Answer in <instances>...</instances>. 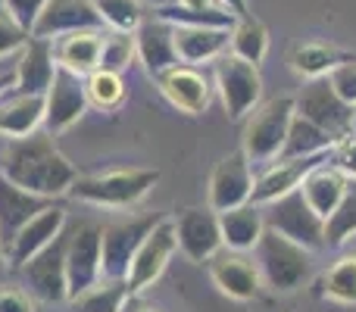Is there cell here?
Segmentation results:
<instances>
[{
	"label": "cell",
	"mask_w": 356,
	"mask_h": 312,
	"mask_svg": "<svg viewBox=\"0 0 356 312\" xmlns=\"http://www.w3.org/2000/svg\"><path fill=\"white\" fill-rule=\"evenodd\" d=\"M0 175L38 197L60 200L72 190L79 172L56 150L54 135L38 129L25 138H10V144L0 154Z\"/></svg>",
	"instance_id": "1"
},
{
	"label": "cell",
	"mask_w": 356,
	"mask_h": 312,
	"mask_svg": "<svg viewBox=\"0 0 356 312\" xmlns=\"http://www.w3.org/2000/svg\"><path fill=\"white\" fill-rule=\"evenodd\" d=\"M253 259L259 265L263 284L278 294H294L313 278V250L266 228L253 247Z\"/></svg>",
	"instance_id": "2"
},
{
	"label": "cell",
	"mask_w": 356,
	"mask_h": 312,
	"mask_svg": "<svg viewBox=\"0 0 356 312\" xmlns=\"http://www.w3.org/2000/svg\"><path fill=\"white\" fill-rule=\"evenodd\" d=\"M160 181L156 169H113L100 175H79L69 194L81 203L106 209H129L141 203Z\"/></svg>",
	"instance_id": "3"
},
{
	"label": "cell",
	"mask_w": 356,
	"mask_h": 312,
	"mask_svg": "<svg viewBox=\"0 0 356 312\" xmlns=\"http://www.w3.org/2000/svg\"><path fill=\"white\" fill-rule=\"evenodd\" d=\"M291 119H294V97H275L250 113L244 125V147L241 150L247 154L253 169L282 156Z\"/></svg>",
	"instance_id": "4"
},
{
	"label": "cell",
	"mask_w": 356,
	"mask_h": 312,
	"mask_svg": "<svg viewBox=\"0 0 356 312\" xmlns=\"http://www.w3.org/2000/svg\"><path fill=\"white\" fill-rule=\"evenodd\" d=\"M266 228L284 234V238L303 244L307 250H325V219L307 203L303 190H291V194L278 197V200L263 206Z\"/></svg>",
	"instance_id": "5"
},
{
	"label": "cell",
	"mask_w": 356,
	"mask_h": 312,
	"mask_svg": "<svg viewBox=\"0 0 356 312\" xmlns=\"http://www.w3.org/2000/svg\"><path fill=\"white\" fill-rule=\"evenodd\" d=\"M216 91L222 97V106H225L228 119H244L257 110L259 97H263V79H259V66L241 60L234 54H222L216 56Z\"/></svg>",
	"instance_id": "6"
},
{
	"label": "cell",
	"mask_w": 356,
	"mask_h": 312,
	"mask_svg": "<svg viewBox=\"0 0 356 312\" xmlns=\"http://www.w3.org/2000/svg\"><path fill=\"white\" fill-rule=\"evenodd\" d=\"M294 110L300 116H307L309 122H316L319 129H325L334 141L347 138L356 125V106L347 104L334 85L328 81V75L322 79H307L303 91L294 97Z\"/></svg>",
	"instance_id": "7"
},
{
	"label": "cell",
	"mask_w": 356,
	"mask_h": 312,
	"mask_svg": "<svg viewBox=\"0 0 356 312\" xmlns=\"http://www.w3.org/2000/svg\"><path fill=\"white\" fill-rule=\"evenodd\" d=\"M66 244L69 231L63 228L44 250H38L29 263L19 269L22 284L35 300L41 303H63L69 300V278H66Z\"/></svg>",
	"instance_id": "8"
},
{
	"label": "cell",
	"mask_w": 356,
	"mask_h": 312,
	"mask_svg": "<svg viewBox=\"0 0 356 312\" xmlns=\"http://www.w3.org/2000/svg\"><path fill=\"white\" fill-rule=\"evenodd\" d=\"M66 278H69V300L104 278V225L79 222L75 228H69Z\"/></svg>",
	"instance_id": "9"
},
{
	"label": "cell",
	"mask_w": 356,
	"mask_h": 312,
	"mask_svg": "<svg viewBox=\"0 0 356 312\" xmlns=\"http://www.w3.org/2000/svg\"><path fill=\"white\" fill-rule=\"evenodd\" d=\"M88 106L91 100L85 91V75H75L60 66L44 94V131H50L54 138L69 131L75 122L85 119Z\"/></svg>",
	"instance_id": "10"
},
{
	"label": "cell",
	"mask_w": 356,
	"mask_h": 312,
	"mask_svg": "<svg viewBox=\"0 0 356 312\" xmlns=\"http://www.w3.org/2000/svg\"><path fill=\"white\" fill-rule=\"evenodd\" d=\"M175 253H178L175 219L163 215V219L147 231V238L141 240V247H138L135 259H131V265H129L125 281H129L131 294H141L144 288H150V284H154L156 278L166 272L169 259H172Z\"/></svg>",
	"instance_id": "11"
},
{
	"label": "cell",
	"mask_w": 356,
	"mask_h": 312,
	"mask_svg": "<svg viewBox=\"0 0 356 312\" xmlns=\"http://www.w3.org/2000/svg\"><path fill=\"white\" fill-rule=\"evenodd\" d=\"M163 219V213H144V215H125L110 225H104V275L106 278H125L129 265L135 259L141 240L147 231Z\"/></svg>",
	"instance_id": "12"
},
{
	"label": "cell",
	"mask_w": 356,
	"mask_h": 312,
	"mask_svg": "<svg viewBox=\"0 0 356 312\" xmlns=\"http://www.w3.org/2000/svg\"><path fill=\"white\" fill-rule=\"evenodd\" d=\"M66 222H69V213H66V206H60V203H47L41 213H35L16 234H13L10 244H6V250H3L6 269L19 272L38 250H44V247L66 228Z\"/></svg>",
	"instance_id": "13"
},
{
	"label": "cell",
	"mask_w": 356,
	"mask_h": 312,
	"mask_svg": "<svg viewBox=\"0 0 356 312\" xmlns=\"http://www.w3.org/2000/svg\"><path fill=\"white\" fill-rule=\"evenodd\" d=\"M209 278L213 284L232 300H253L263 288V275H259L257 259L244 256V250H232V247H222L209 256Z\"/></svg>",
	"instance_id": "14"
},
{
	"label": "cell",
	"mask_w": 356,
	"mask_h": 312,
	"mask_svg": "<svg viewBox=\"0 0 356 312\" xmlns=\"http://www.w3.org/2000/svg\"><path fill=\"white\" fill-rule=\"evenodd\" d=\"M253 181H257V175H253V165L244 150L228 154L225 159H219V165L209 175V206L216 213H225V209L250 203Z\"/></svg>",
	"instance_id": "15"
},
{
	"label": "cell",
	"mask_w": 356,
	"mask_h": 312,
	"mask_svg": "<svg viewBox=\"0 0 356 312\" xmlns=\"http://www.w3.org/2000/svg\"><path fill=\"white\" fill-rule=\"evenodd\" d=\"M154 81L163 97H166L178 113H188V116L207 113L209 100H213V85H209V79L197 66H188V63H175L172 69L160 72Z\"/></svg>",
	"instance_id": "16"
},
{
	"label": "cell",
	"mask_w": 356,
	"mask_h": 312,
	"mask_svg": "<svg viewBox=\"0 0 356 312\" xmlns=\"http://www.w3.org/2000/svg\"><path fill=\"white\" fill-rule=\"evenodd\" d=\"M322 159H328V154H316V156H278L272 163H266V169L257 175L253 181V194H250V203L257 206H266V203L278 200V197L291 194L303 184L307 172L313 165H319Z\"/></svg>",
	"instance_id": "17"
},
{
	"label": "cell",
	"mask_w": 356,
	"mask_h": 312,
	"mask_svg": "<svg viewBox=\"0 0 356 312\" xmlns=\"http://www.w3.org/2000/svg\"><path fill=\"white\" fill-rule=\"evenodd\" d=\"M175 234H178V250L191 259V263H209L216 250H222V228H219V213L209 209H184L175 219Z\"/></svg>",
	"instance_id": "18"
},
{
	"label": "cell",
	"mask_w": 356,
	"mask_h": 312,
	"mask_svg": "<svg viewBox=\"0 0 356 312\" xmlns=\"http://www.w3.org/2000/svg\"><path fill=\"white\" fill-rule=\"evenodd\" d=\"M85 28H104V19H100L94 0H47L31 35L56 41V38L69 35V31H85Z\"/></svg>",
	"instance_id": "19"
},
{
	"label": "cell",
	"mask_w": 356,
	"mask_h": 312,
	"mask_svg": "<svg viewBox=\"0 0 356 312\" xmlns=\"http://www.w3.org/2000/svg\"><path fill=\"white\" fill-rule=\"evenodd\" d=\"M135 47L138 60L144 63L150 79H156L160 72L172 69L178 63L175 54V25L166 19H156L154 13L141 19V25L135 28Z\"/></svg>",
	"instance_id": "20"
},
{
	"label": "cell",
	"mask_w": 356,
	"mask_h": 312,
	"mask_svg": "<svg viewBox=\"0 0 356 312\" xmlns=\"http://www.w3.org/2000/svg\"><path fill=\"white\" fill-rule=\"evenodd\" d=\"M16 88L13 91L19 94H47L50 81L56 75V56H54V41L47 38H35L31 35L25 41V47L19 50V63L16 66Z\"/></svg>",
	"instance_id": "21"
},
{
	"label": "cell",
	"mask_w": 356,
	"mask_h": 312,
	"mask_svg": "<svg viewBox=\"0 0 356 312\" xmlns=\"http://www.w3.org/2000/svg\"><path fill=\"white\" fill-rule=\"evenodd\" d=\"M232 44V28L219 25H175V54L178 63L188 66H203L225 54Z\"/></svg>",
	"instance_id": "22"
},
{
	"label": "cell",
	"mask_w": 356,
	"mask_h": 312,
	"mask_svg": "<svg viewBox=\"0 0 356 312\" xmlns=\"http://www.w3.org/2000/svg\"><path fill=\"white\" fill-rule=\"evenodd\" d=\"M47 203H54V200L31 194V190L13 184L6 175H0V240H3V250L13 240V234H16L35 213H41Z\"/></svg>",
	"instance_id": "23"
},
{
	"label": "cell",
	"mask_w": 356,
	"mask_h": 312,
	"mask_svg": "<svg viewBox=\"0 0 356 312\" xmlns=\"http://www.w3.org/2000/svg\"><path fill=\"white\" fill-rule=\"evenodd\" d=\"M347 181H350V178H347L332 159H322L319 165H313V169L307 172L300 190L309 206H313L322 219H328V215L334 213V206L341 203V197H344Z\"/></svg>",
	"instance_id": "24"
},
{
	"label": "cell",
	"mask_w": 356,
	"mask_h": 312,
	"mask_svg": "<svg viewBox=\"0 0 356 312\" xmlns=\"http://www.w3.org/2000/svg\"><path fill=\"white\" fill-rule=\"evenodd\" d=\"M100 47H104V31L100 28L69 31V35L54 41L56 66L69 69L75 75H88L100 66Z\"/></svg>",
	"instance_id": "25"
},
{
	"label": "cell",
	"mask_w": 356,
	"mask_h": 312,
	"mask_svg": "<svg viewBox=\"0 0 356 312\" xmlns=\"http://www.w3.org/2000/svg\"><path fill=\"white\" fill-rule=\"evenodd\" d=\"M219 228H222V244L232 247V250H253L257 240L266 231V215L263 206L257 203H244V206H234L219 213Z\"/></svg>",
	"instance_id": "26"
},
{
	"label": "cell",
	"mask_w": 356,
	"mask_h": 312,
	"mask_svg": "<svg viewBox=\"0 0 356 312\" xmlns=\"http://www.w3.org/2000/svg\"><path fill=\"white\" fill-rule=\"evenodd\" d=\"M44 129V97L41 94H13L0 104V135L25 138L31 131Z\"/></svg>",
	"instance_id": "27"
},
{
	"label": "cell",
	"mask_w": 356,
	"mask_h": 312,
	"mask_svg": "<svg viewBox=\"0 0 356 312\" xmlns=\"http://www.w3.org/2000/svg\"><path fill=\"white\" fill-rule=\"evenodd\" d=\"M131 300V288L125 278H100L79 297H72V312H125Z\"/></svg>",
	"instance_id": "28"
},
{
	"label": "cell",
	"mask_w": 356,
	"mask_h": 312,
	"mask_svg": "<svg viewBox=\"0 0 356 312\" xmlns=\"http://www.w3.org/2000/svg\"><path fill=\"white\" fill-rule=\"evenodd\" d=\"M334 147V138L325 129H319L316 122H309L307 116L294 110L288 129V141L282 147V156H316V154H328Z\"/></svg>",
	"instance_id": "29"
},
{
	"label": "cell",
	"mask_w": 356,
	"mask_h": 312,
	"mask_svg": "<svg viewBox=\"0 0 356 312\" xmlns=\"http://www.w3.org/2000/svg\"><path fill=\"white\" fill-rule=\"evenodd\" d=\"M232 54L253 63V66H259L266 60V54H269V31H266V25L259 19L244 16L232 25Z\"/></svg>",
	"instance_id": "30"
},
{
	"label": "cell",
	"mask_w": 356,
	"mask_h": 312,
	"mask_svg": "<svg viewBox=\"0 0 356 312\" xmlns=\"http://www.w3.org/2000/svg\"><path fill=\"white\" fill-rule=\"evenodd\" d=\"M347 56L338 54L332 44H322V41H309V44H300V47L291 54V69L303 79H322L328 75L338 63H344Z\"/></svg>",
	"instance_id": "31"
},
{
	"label": "cell",
	"mask_w": 356,
	"mask_h": 312,
	"mask_svg": "<svg viewBox=\"0 0 356 312\" xmlns=\"http://www.w3.org/2000/svg\"><path fill=\"white\" fill-rule=\"evenodd\" d=\"M350 238H356V178L347 181L341 203L325 219V247H344Z\"/></svg>",
	"instance_id": "32"
},
{
	"label": "cell",
	"mask_w": 356,
	"mask_h": 312,
	"mask_svg": "<svg viewBox=\"0 0 356 312\" xmlns=\"http://www.w3.org/2000/svg\"><path fill=\"white\" fill-rule=\"evenodd\" d=\"M85 91L91 106H97V110H119L125 100V81L119 72L94 69V72L85 75Z\"/></svg>",
	"instance_id": "33"
},
{
	"label": "cell",
	"mask_w": 356,
	"mask_h": 312,
	"mask_svg": "<svg viewBox=\"0 0 356 312\" xmlns=\"http://www.w3.org/2000/svg\"><path fill=\"white\" fill-rule=\"evenodd\" d=\"M138 47H135V31H110L104 35V47H100V66L97 69H110V72L122 75L125 69L135 63Z\"/></svg>",
	"instance_id": "34"
},
{
	"label": "cell",
	"mask_w": 356,
	"mask_h": 312,
	"mask_svg": "<svg viewBox=\"0 0 356 312\" xmlns=\"http://www.w3.org/2000/svg\"><path fill=\"white\" fill-rule=\"evenodd\" d=\"M325 297L334 303H356V256H341L325 275Z\"/></svg>",
	"instance_id": "35"
},
{
	"label": "cell",
	"mask_w": 356,
	"mask_h": 312,
	"mask_svg": "<svg viewBox=\"0 0 356 312\" xmlns=\"http://www.w3.org/2000/svg\"><path fill=\"white\" fill-rule=\"evenodd\" d=\"M104 25H110V31H135L144 19V10L138 0H94Z\"/></svg>",
	"instance_id": "36"
},
{
	"label": "cell",
	"mask_w": 356,
	"mask_h": 312,
	"mask_svg": "<svg viewBox=\"0 0 356 312\" xmlns=\"http://www.w3.org/2000/svg\"><path fill=\"white\" fill-rule=\"evenodd\" d=\"M29 38H31V31L22 28V25H19L16 19L3 10V3H0V56L19 54V50L25 47V41H29Z\"/></svg>",
	"instance_id": "37"
},
{
	"label": "cell",
	"mask_w": 356,
	"mask_h": 312,
	"mask_svg": "<svg viewBox=\"0 0 356 312\" xmlns=\"http://www.w3.org/2000/svg\"><path fill=\"white\" fill-rule=\"evenodd\" d=\"M328 81H332L334 91H338L341 97L347 100V104L356 106V60L347 56L344 63H338V66L328 72Z\"/></svg>",
	"instance_id": "38"
},
{
	"label": "cell",
	"mask_w": 356,
	"mask_h": 312,
	"mask_svg": "<svg viewBox=\"0 0 356 312\" xmlns=\"http://www.w3.org/2000/svg\"><path fill=\"white\" fill-rule=\"evenodd\" d=\"M328 159H332L347 178H356V131H350V135L341 138V141H334V147L328 150Z\"/></svg>",
	"instance_id": "39"
},
{
	"label": "cell",
	"mask_w": 356,
	"mask_h": 312,
	"mask_svg": "<svg viewBox=\"0 0 356 312\" xmlns=\"http://www.w3.org/2000/svg\"><path fill=\"white\" fill-rule=\"evenodd\" d=\"M44 6H47V0H3V10L29 31L35 28V22H38Z\"/></svg>",
	"instance_id": "40"
},
{
	"label": "cell",
	"mask_w": 356,
	"mask_h": 312,
	"mask_svg": "<svg viewBox=\"0 0 356 312\" xmlns=\"http://www.w3.org/2000/svg\"><path fill=\"white\" fill-rule=\"evenodd\" d=\"M0 312H35V297L29 290H0Z\"/></svg>",
	"instance_id": "41"
},
{
	"label": "cell",
	"mask_w": 356,
	"mask_h": 312,
	"mask_svg": "<svg viewBox=\"0 0 356 312\" xmlns=\"http://www.w3.org/2000/svg\"><path fill=\"white\" fill-rule=\"evenodd\" d=\"M219 6H225V10L232 13L234 19H244V16H250V13H247V0H219Z\"/></svg>",
	"instance_id": "42"
},
{
	"label": "cell",
	"mask_w": 356,
	"mask_h": 312,
	"mask_svg": "<svg viewBox=\"0 0 356 312\" xmlns=\"http://www.w3.org/2000/svg\"><path fill=\"white\" fill-rule=\"evenodd\" d=\"M10 88H16V69L0 72V97H3V91H10Z\"/></svg>",
	"instance_id": "43"
},
{
	"label": "cell",
	"mask_w": 356,
	"mask_h": 312,
	"mask_svg": "<svg viewBox=\"0 0 356 312\" xmlns=\"http://www.w3.org/2000/svg\"><path fill=\"white\" fill-rule=\"evenodd\" d=\"M181 6H191V10H216L219 0H178Z\"/></svg>",
	"instance_id": "44"
},
{
	"label": "cell",
	"mask_w": 356,
	"mask_h": 312,
	"mask_svg": "<svg viewBox=\"0 0 356 312\" xmlns=\"http://www.w3.org/2000/svg\"><path fill=\"white\" fill-rule=\"evenodd\" d=\"M125 312H156V309H150V306H138V303H129V306H125Z\"/></svg>",
	"instance_id": "45"
},
{
	"label": "cell",
	"mask_w": 356,
	"mask_h": 312,
	"mask_svg": "<svg viewBox=\"0 0 356 312\" xmlns=\"http://www.w3.org/2000/svg\"><path fill=\"white\" fill-rule=\"evenodd\" d=\"M3 272H10V269H6V256H3V240H0V275H3Z\"/></svg>",
	"instance_id": "46"
},
{
	"label": "cell",
	"mask_w": 356,
	"mask_h": 312,
	"mask_svg": "<svg viewBox=\"0 0 356 312\" xmlns=\"http://www.w3.org/2000/svg\"><path fill=\"white\" fill-rule=\"evenodd\" d=\"M353 131H356V125H353Z\"/></svg>",
	"instance_id": "47"
},
{
	"label": "cell",
	"mask_w": 356,
	"mask_h": 312,
	"mask_svg": "<svg viewBox=\"0 0 356 312\" xmlns=\"http://www.w3.org/2000/svg\"><path fill=\"white\" fill-rule=\"evenodd\" d=\"M0 3H3V0H0Z\"/></svg>",
	"instance_id": "48"
}]
</instances>
